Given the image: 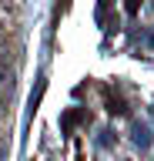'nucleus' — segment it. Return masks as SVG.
Masks as SVG:
<instances>
[{
	"instance_id": "1",
	"label": "nucleus",
	"mask_w": 154,
	"mask_h": 161,
	"mask_svg": "<svg viewBox=\"0 0 154 161\" xmlns=\"http://www.w3.org/2000/svg\"><path fill=\"white\" fill-rule=\"evenodd\" d=\"M13 84H17V70H13V64L0 60V111L10 104V97H13Z\"/></svg>"
},
{
	"instance_id": "2",
	"label": "nucleus",
	"mask_w": 154,
	"mask_h": 161,
	"mask_svg": "<svg viewBox=\"0 0 154 161\" xmlns=\"http://www.w3.org/2000/svg\"><path fill=\"white\" fill-rule=\"evenodd\" d=\"M134 141H137L141 148H147V144H151V131L144 128V124H137V128H134Z\"/></svg>"
},
{
	"instance_id": "3",
	"label": "nucleus",
	"mask_w": 154,
	"mask_h": 161,
	"mask_svg": "<svg viewBox=\"0 0 154 161\" xmlns=\"http://www.w3.org/2000/svg\"><path fill=\"white\" fill-rule=\"evenodd\" d=\"M137 3H141V0H127V10L134 14V10H137Z\"/></svg>"
},
{
	"instance_id": "4",
	"label": "nucleus",
	"mask_w": 154,
	"mask_h": 161,
	"mask_svg": "<svg viewBox=\"0 0 154 161\" xmlns=\"http://www.w3.org/2000/svg\"><path fill=\"white\" fill-rule=\"evenodd\" d=\"M0 158H3V144H0Z\"/></svg>"
}]
</instances>
